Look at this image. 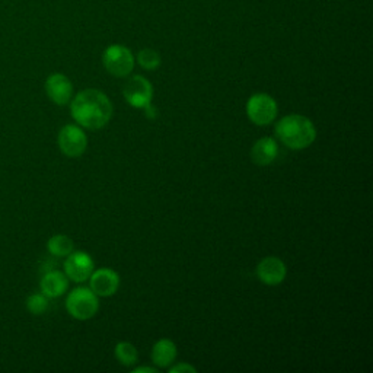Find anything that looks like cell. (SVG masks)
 <instances>
[{"label":"cell","mask_w":373,"mask_h":373,"mask_svg":"<svg viewBox=\"0 0 373 373\" xmlns=\"http://www.w3.org/2000/svg\"><path fill=\"white\" fill-rule=\"evenodd\" d=\"M113 113L111 99L99 89H83L71 101V114L82 128H104L111 121Z\"/></svg>","instance_id":"6da1fadb"},{"label":"cell","mask_w":373,"mask_h":373,"mask_svg":"<svg viewBox=\"0 0 373 373\" xmlns=\"http://www.w3.org/2000/svg\"><path fill=\"white\" fill-rule=\"evenodd\" d=\"M276 138L289 149H307L317 140L315 124L302 114H289L276 124Z\"/></svg>","instance_id":"7a4b0ae2"},{"label":"cell","mask_w":373,"mask_h":373,"mask_svg":"<svg viewBox=\"0 0 373 373\" xmlns=\"http://www.w3.org/2000/svg\"><path fill=\"white\" fill-rule=\"evenodd\" d=\"M66 310L78 321L92 320L99 311V299L91 287H76L66 299Z\"/></svg>","instance_id":"3957f363"},{"label":"cell","mask_w":373,"mask_h":373,"mask_svg":"<svg viewBox=\"0 0 373 373\" xmlns=\"http://www.w3.org/2000/svg\"><path fill=\"white\" fill-rule=\"evenodd\" d=\"M136 58L130 48L121 44H113L103 54L106 71L116 78H127L134 69Z\"/></svg>","instance_id":"277c9868"},{"label":"cell","mask_w":373,"mask_h":373,"mask_svg":"<svg viewBox=\"0 0 373 373\" xmlns=\"http://www.w3.org/2000/svg\"><path fill=\"white\" fill-rule=\"evenodd\" d=\"M279 107L276 99L268 93H254L247 103V116L255 126H268L277 117Z\"/></svg>","instance_id":"5b68a950"},{"label":"cell","mask_w":373,"mask_h":373,"mask_svg":"<svg viewBox=\"0 0 373 373\" xmlns=\"http://www.w3.org/2000/svg\"><path fill=\"white\" fill-rule=\"evenodd\" d=\"M61 153L67 158H79L88 148V138L83 128L78 124H66L58 131L57 138Z\"/></svg>","instance_id":"8992f818"},{"label":"cell","mask_w":373,"mask_h":373,"mask_svg":"<svg viewBox=\"0 0 373 373\" xmlns=\"http://www.w3.org/2000/svg\"><path fill=\"white\" fill-rule=\"evenodd\" d=\"M123 95L128 106H131L133 108L143 110L145 107L152 104L153 86L145 76L134 75L126 82L123 88Z\"/></svg>","instance_id":"52a82bcc"},{"label":"cell","mask_w":373,"mask_h":373,"mask_svg":"<svg viewBox=\"0 0 373 373\" xmlns=\"http://www.w3.org/2000/svg\"><path fill=\"white\" fill-rule=\"evenodd\" d=\"M64 275L75 283L86 282L93 273L95 262L92 257L85 251L71 252L64 260Z\"/></svg>","instance_id":"ba28073f"},{"label":"cell","mask_w":373,"mask_h":373,"mask_svg":"<svg viewBox=\"0 0 373 373\" xmlns=\"http://www.w3.org/2000/svg\"><path fill=\"white\" fill-rule=\"evenodd\" d=\"M257 277L265 286H279L287 276V267L277 257H265L257 265Z\"/></svg>","instance_id":"9c48e42d"},{"label":"cell","mask_w":373,"mask_h":373,"mask_svg":"<svg viewBox=\"0 0 373 373\" xmlns=\"http://www.w3.org/2000/svg\"><path fill=\"white\" fill-rule=\"evenodd\" d=\"M89 286L98 297H110L120 287V276L113 268H98L91 275Z\"/></svg>","instance_id":"30bf717a"},{"label":"cell","mask_w":373,"mask_h":373,"mask_svg":"<svg viewBox=\"0 0 373 373\" xmlns=\"http://www.w3.org/2000/svg\"><path fill=\"white\" fill-rule=\"evenodd\" d=\"M46 93L54 104L66 106L73 98V83L63 73H53L46 81Z\"/></svg>","instance_id":"8fae6325"},{"label":"cell","mask_w":373,"mask_h":373,"mask_svg":"<svg viewBox=\"0 0 373 373\" xmlns=\"http://www.w3.org/2000/svg\"><path fill=\"white\" fill-rule=\"evenodd\" d=\"M69 287V279L58 270H50L41 277L40 289L41 293L48 299H56L63 296Z\"/></svg>","instance_id":"7c38bea8"},{"label":"cell","mask_w":373,"mask_h":373,"mask_svg":"<svg viewBox=\"0 0 373 373\" xmlns=\"http://www.w3.org/2000/svg\"><path fill=\"white\" fill-rule=\"evenodd\" d=\"M279 156V145L273 138H261L251 149V159L258 166H268Z\"/></svg>","instance_id":"4fadbf2b"},{"label":"cell","mask_w":373,"mask_h":373,"mask_svg":"<svg viewBox=\"0 0 373 373\" xmlns=\"http://www.w3.org/2000/svg\"><path fill=\"white\" fill-rule=\"evenodd\" d=\"M177 354H178V352H177L175 343L173 340H169V338H160L159 342L155 343L150 357L156 367L165 369L175 362Z\"/></svg>","instance_id":"5bb4252c"},{"label":"cell","mask_w":373,"mask_h":373,"mask_svg":"<svg viewBox=\"0 0 373 373\" xmlns=\"http://www.w3.org/2000/svg\"><path fill=\"white\" fill-rule=\"evenodd\" d=\"M75 244L67 235L58 233L51 236L47 242V250L54 257H67L71 252H73Z\"/></svg>","instance_id":"9a60e30c"},{"label":"cell","mask_w":373,"mask_h":373,"mask_svg":"<svg viewBox=\"0 0 373 373\" xmlns=\"http://www.w3.org/2000/svg\"><path fill=\"white\" fill-rule=\"evenodd\" d=\"M114 354H116V359L123 364V366H133L138 363L139 360V353H138V349H136L131 343L128 342H121L116 346L114 349Z\"/></svg>","instance_id":"2e32d148"},{"label":"cell","mask_w":373,"mask_h":373,"mask_svg":"<svg viewBox=\"0 0 373 373\" xmlns=\"http://www.w3.org/2000/svg\"><path fill=\"white\" fill-rule=\"evenodd\" d=\"M136 60H138L139 66L143 67L145 71H156L158 67L160 66L162 63V57L160 54L153 50V48H143L138 53V57H136Z\"/></svg>","instance_id":"e0dca14e"},{"label":"cell","mask_w":373,"mask_h":373,"mask_svg":"<svg viewBox=\"0 0 373 373\" xmlns=\"http://www.w3.org/2000/svg\"><path fill=\"white\" fill-rule=\"evenodd\" d=\"M26 310L32 315H43L48 310V297L43 293H34L26 299Z\"/></svg>","instance_id":"ac0fdd59"},{"label":"cell","mask_w":373,"mask_h":373,"mask_svg":"<svg viewBox=\"0 0 373 373\" xmlns=\"http://www.w3.org/2000/svg\"><path fill=\"white\" fill-rule=\"evenodd\" d=\"M195 373L197 369L190 363H178L173 367H169V373Z\"/></svg>","instance_id":"d6986e66"},{"label":"cell","mask_w":373,"mask_h":373,"mask_svg":"<svg viewBox=\"0 0 373 373\" xmlns=\"http://www.w3.org/2000/svg\"><path fill=\"white\" fill-rule=\"evenodd\" d=\"M133 373H158L156 367H150V366H140V367H136L133 369Z\"/></svg>","instance_id":"ffe728a7"},{"label":"cell","mask_w":373,"mask_h":373,"mask_svg":"<svg viewBox=\"0 0 373 373\" xmlns=\"http://www.w3.org/2000/svg\"><path fill=\"white\" fill-rule=\"evenodd\" d=\"M143 110H145V114H146V117H148V118H150V120H152V118H156V117H158V110H156V108H155L152 104H149V106H148V107H145Z\"/></svg>","instance_id":"44dd1931"}]
</instances>
